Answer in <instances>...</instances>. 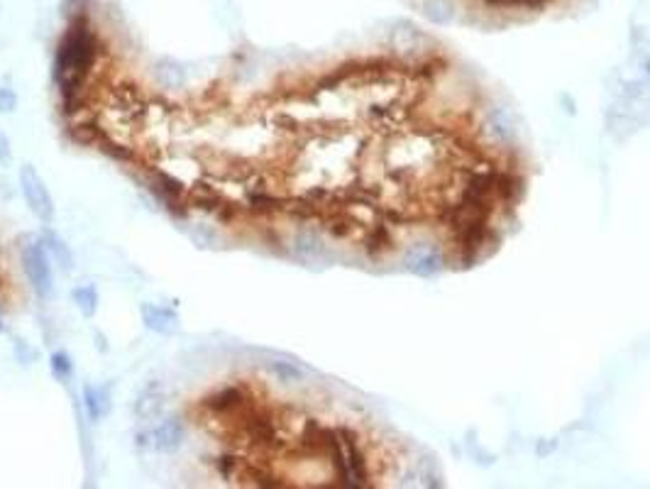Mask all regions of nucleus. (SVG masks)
<instances>
[{
  "label": "nucleus",
  "instance_id": "nucleus-1",
  "mask_svg": "<svg viewBox=\"0 0 650 489\" xmlns=\"http://www.w3.org/2000/svg\"><path fill=\"white\" fill-rule=\"evenodd\" d=\"M98 54L96 35L86 22H76L72 30L64 35L54 59V79L59 83L64 98H76V93L83 89V82L89 79L93 61Z\"/></svg>",
  "mask_w": 650,
  "mask_h": 489
},
{
  "label": "nucleus",
  "instance_id": "nucleus-2",
  "mask_svg": "<svg viewBox=\"0 0 650 489\" xmlns=\"http://www.w3.org/2000/svg\"><path fill=\"white\" fill-rule=\"evenodd\" d=\"M311 440L315 446H321L325 450V455L333 460L337 477L345 487H367L369 470H367V460L360 446H357L352 431H347L343 426L313 428Z\"/></svg>",
  "mask_w": 650,
  "mask_h": 489
},
{
  "label": "nucleus",
  "instance_id": "nucleus-3",
  "mask_svg": "<svg viewBox=\"0 0 650 489\" xmlns=\"http://www.w3.org/2000/svg\"><path fill=\"white\" fill-rule=\"evenodd\" d=\"M404 267L421 279L437 276L447 267L445 250L436 243H414L404 252Z\"/></svg>",
  "mask_w": 650,
  "mask_h": 489
},
{
  "label": "nucleus",
  "instance_id": "nucleus-4",
  "mask_svg": "<svg viewBox=\"0 0 650 489\" xmlns=\"http://www.w3.org/2000/svg\"><path fill=\"white\" fill-rule=\"evenodd\" d=\"M22 267H25V275L30 279L35 294L40 299H50L51 289H54V275H51L47 247L44 244H27L22 250Z\"/></svg>",
  "mask_w": 650,
  "mask_h": 489
},
{
  "label": "nucleus",
  "instance_id": "nucleus-5",
  "mask_svg": "<svg viewBox=\"0 0 650 489\" xmlns=\"http://www.w3.org/2000/svg\"><path fill=\"white\" fill-rule=\"evenodd\" d=\"M20 189L22 196H25V204L30 206L32 213L37 215L40 221H44V223H51V218H54V201H51L50 189L44 186L37 169L30 167V164H25L20 169Z\"/></svg>",
  "mask_w": 650,
  "mask_h": 489
},
{
  "label": "nucleus",
  "instance_id": "nucleus-6",
  "mask_svg": "<svg viewBox=\"0 0 650 489\" xmlns=\"http://www.w3.org/2000/svg\"><path fill=\"white\" fill-rule=\"evenodd\" d=\"M482 130L491 137V143L501 144V147H511L518 143L516 122L511 118V113L501 105H489L482 118Z\"/></svg>",
  "mask_w": 650,
  "mask_h": 489
},
{
  "label": "nucleus",
  "instance_id": "nucleus-7",
  "mask_svg": "<svg viewBox=\"0 0 650 489\" xmlns=\"http://www.w3.org/2000/svg\"><path fill=\"white\" fill-rule=\"evenodd\" d=\"M183 436H186V428L179 418H166V421H159L157 426H152L147 433L143 436V443L147 448L157 450V453H172L183 443Z\"/></svg>",
  "mask_w": 650,
  "mask_h": 489
},
{
  "label": "nucleus",
  "instance_id": "nucleus-8",
  "mask_svg": "<svg viewBox=\"0 0 650 489\" xmlns=\"http://www.w3.org/2000/svg\"><path fill=\"white\" fill-rule=\"evenodd\" d=\"M143 314V323L154 333H162V336H172L174 330L179 328V314L174 311L172 306L162 304H143L140 308Z\"/></svg>",
  "mask_w": 650,
  "mask_h": 489
},
{
  "label": "nucleus",
  "instance_id": "nucleus-9",
  "mask_svg": "<svg viewBox=\"0 0 650 489\" xmlns=\"http://www.w3.org/2000/svg\"><path fill=\"white\" fill-rule=\"evenodd\" d=\"M164 408V389L159 382H150L147 387L140 389V394L135 397L133 411L140 421H152L162 414Z\"/></svg>",
  "mask_w": 650,
  "mask_h": 489
},
{
  "label": "nucleus",
  "instance_id": "nucleus-10",
  "mask_svg": "<svg viewBox=\"0 0 650 489\" xmlns=\"http://www.w3.org/2000/svg\"><path fill=\"white\" fill-rule=\"evenodd\" d=\"M294 255L304 262H321L328 257V247L321 240V235L315 230H298L294 235V244H291Z\"/></svg>",
  "mask_w": 650,
  "mask_h": 489
},
{
  "label": "nucleus",
  "instance_id": "nucleus-11",
  "mask_svg": "<svg viewBox=\"0 0 650 489\" xmlns=\"http://www.w3.org/2000/svg\"><path fill=\"white\" fill-rule=\"evenodd\" d=\"M421 12L436 27H447L458 18V5L455 0H421Z\"/></svg>",
  "mask_w": 650,
  "mask_h": 489
},
{
  "label": "nucleus",
  "instance_id": "nucleus-12",
  "mask_svg": "<svg viewBox=\"0 0 650 489\" xmlns=\"http://www.w3.org/2000/svg\"><path fill=\"white\" fill-rule=\"evenodd\" d=\"M391 40H394L397 50L418 51L421 50L418 42H428V35L421 27H416L411 20H399L394 25V30H391Z\"/></svg>",
  "mask_w": 650,
  "mask_h": 489
},
{
  "label": "nucleus",
  "instance_id": "nucleus-13",
  "mask_svg": "<svg viewBox=\"0 0 650 489\" xmlns=\"http://www.w3.org/2000/svg\"><path fill=\"white\" fill-rule=\"evenodd\" d=\"M83 407L91 421H101L111 411V387H86L83 389Z\"/></svg>",
  "mask_w": 650,
  "mask_h": 489
},
{
  "label": "nucleus",
  "instance_id": "nucleus-14",
  "mask_svg": "<svg viewBox=\"0 0 650 489\" xmlns=\"http://www.w3.org/2000/svg\"><path fill=\"white\" fill-rule=\"evenodd\" d=\"M157 82L162 83L164 89H179L186 82V72L182 69V64H176L172 59H162L157 64Z\"/></svg>",
  "mask_w": 650,
  "mask_h": 489
},
{
  "label": "nucleus",
  "instance_id": "nucleus-15",
  "mask_svg": "<svg viewBox=\"0 0 650 489\" xmlns=\"http://www.w3.org/2000/svg\"><path fill=\"white\" fill-rule=\"evenodd\" d=\"M44 247H47V252L57 260V265H59L64 272H69V269H72V265H74L72 250H69V244L64 243L59 235H54V233L44 235Z\"/></svg>",
  "mask_w": 650,
  "mask_h": 489
},
{
  "label": "nucleus",
  "instance_id": "nucleus-16",
  "mask_svg": "<svg viewBox=\"0 0 650 489\" xmlns=\"http://www.w3.org/2000/svg\"><path fill=\"white\" fill-rule=\"evenodd\" d=\"M72 296L83 316L86 318L96 316V311H98V294H96V289H93V286H89V284L79 286V289H74Z\"/></svg>",
  "mask_w": 650,
  "mask_h": 489
},
{
  "label": "nucleus",
  "instance_id": "nucleus-17",
  "mask_svg": "<svg viewBox=\"0 0 650 489\" xmlns=\"http://www.w3.org/2000/svg\"><path fill=\"white\" fill-rule=\"evenodd\" d=\"M269 372L275 375L279 382H286V384H291V382H301L304 379V369L294 362H284V360H275V362H269Z\"/></svg>",
  "mask_w": 650,
  "mask_h": 489
},
{
  "label": "nucleus",
  "instance_id": "nucleus-18",
  "mask_svg": "<svg viewBox=\"0 0 650 489\" xmlns=\"http://www.w3.org/2000/svg\"><path fill=\"white\" fill-rule=\"evenodd\" d=\"M243 401L244 399L240 389L228 387L223 389L221 394H215L213 401H211V408H215V411H230V408H235L237 404H243Z\"/></svg>",
  "mask_w": 650,
  "mask_h": 489
},
{
  "label": "nucleus",
  "instance_id": "nucleus-19",
  "mask_svg": "<svg viewBox=\"0 0 650 489\" xmlns=\"http://www.w3.org/2000/svg\"><path fill=\"white\" fill-rule=\"evenodd\" d=\"M72 357L66 355V353H54L51 355V372L57 375L59 379H66L72 377Z\"/></svg>",
  "mask_w": 650,
  "mask_h": 489
},
{
  "label": "nucleus",
  "instance_id": "nucleus-20",
  "mask_svg": "<svg viewBox=\"0 0 650 489\" xmlns=\"http://www.w3.org/2000/svg\"><path fill=\"white\" fill-rule=\"evenodd\" d=\"M18 108V96L12 89L0 86V113H12Z\"/></svg>",
  "mask_w": 650,
  "mask_h": 489
},
{
  "label": "nucleus",
  "instance_id": "nucleus-21",
  "mask_svg": "<svg viewBox=\"0 0 650 489\" xmlns=\"http://www.w3.org/2000/svg\"><path fill=\"white\" fill-rule=\"evenodd\" d=\"M8 162H11V143H8L5 133L0 130V164H8Z\"/></svg>",
  "mask_w": 650,
  "mask_h": 489
},
{
  "label": "nucleus",
  "instance_id": "nucleus-22",
  "mask_svg": "<svg viewBox=\"0 0 650 489\" xmlns=\"http://www.w3.org/2000/svg\"><path fill=\"white\" fill-rule=\"evenodd\" d=\"M3 330H5V326H3V321H0V333H3Z\"/></svg>",
  "mask_w": 650,
  "mask_h": 489
}]
</instances>
